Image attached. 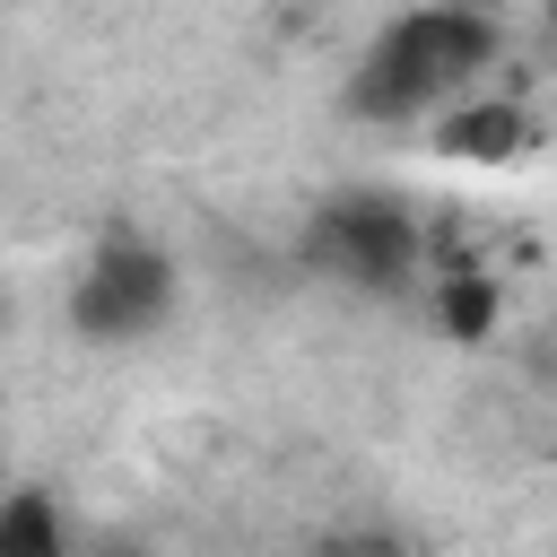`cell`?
<instances>
[{
	"label": "cell",
	"mask_w": 557,
	"mask_h": 557,
	"mask_svg": "<svg viewBox=\"0 0 557 557\" xmlns=\"http://www.w3.org/2000/svg\"><path fill=\"white\" fill-rule=\"evenodd\" d=\"M487 52H496V26H487L479 9H453V0L409 9V17H392V26L366 44V61H357V78H348V113H357V122H418V113H435L470 70H487Z\"/></svg>",
	"instance_id": "6da1fadb"
},
{
	"label": "cell",
	"mask_w": 557,
	"mask_h": 557,
	"mask_svg": "<svg viewBox=\"0 0 557 557\" xmlns=\"http://www.w3.org/2000/svg\"><path fill=\"white\" fill-rule=\"evenodd\" d=\"M305 261H313L322 278H348V287H366V296H392V287L418 270V218H409L400 200H383V191H348V200L313 209Z\"/></svg>",
	"instance_id": "7a4b0ae2"
},
{
	"label": "cell",
	"mask_w": 557,
	"mask_h": 557,
	"mask_svg": "<svg viewBox=\"0 0 557 557\" xmlns=\"http://www.w3.org/2000/svg\"><path fill=\"white\" fill-rule=\"evenodd\" d=\"M165 313H174V261L139 235H113L87 261V278L70 287V322L87 339H148Z\"/></svg>",
	"instance_id": "3957f363"
},
{
	"label": "cell",
	"mask_w": 557,
	"mask_h": 557,
	"mask_svg": "<svg viewBox=\"0 0 557 557\" xmlns=\"http://www.w3.org/2000/svg\"><path fill=\"white\" fill-rule=\"evenodd\" d=\"M0 557H70V540H61V513H52V496H35V487L0 496Z\"/></svg>",
	"instance_id": "277c9868"
},
{
	"label": "cell",
	"mask_w": 557,
	"mask_h": 557,
	"mask_svg": "<svg viewBox=\"0 0 557 557\" xmlns=\"http://www.w3.org/2000/svg\"><path fill=\"white\" fill-rule=\"evenodd\" d=\"M522 139V113H505V104H487V113H461V122H444V148L453 157H505Z\"/></svg>",
	"instance_id": "5b68a950"
},
{
	"label": "cell",
	"mask_w": 557,
	"mask_h": 557,
	"mask_svg": "<svg viewBox=\"0 0 557 557\" xmlns=\"http://www.w3.org/2000/svg\"><path fill=\"white\" fill-rule=\"evenodd\" d=\"M487 313H496V296H487V278H453L444 287V322L470 339V331H487Z\"/></svg>",
	"instance_id": "8992f818"
},
{
	"label": "cell",
	"mask_w": 557,
	"mask_h": 557,
	"mask_svg": "<svg viewBox=\"0 0 557 557\" xmlns=\"http://www.w3.org/2000/svg\"><path fill=\"white\" fill-rule=\"evenodd\" d=\"M322 557H400V540H383V531H357V540H331Z\"/></svg>",
	"instance_id": "52a82bcc"
},
{
	"label": "cell",
	"mask_w": 557,
	"mask_h": 557,
	"mask_svg": "<svg viewBox=\"0 0 557 557\" xmlns=\"http://www.w3.org/2000/svg\"><path fill=\"white\" fill-rule=\"evenodd\" d=\"M548 9H557V0H548Z\"/></svg>",
	"instance_id": "ba28073f"
}]
</instances>
